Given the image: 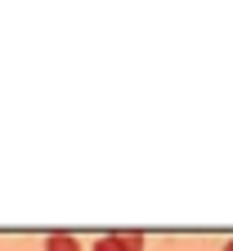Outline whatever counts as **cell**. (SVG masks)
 <instances>
[{"mask_svg":"<svg viewBox=\"0 0 233 251\" xmlns=\"http://www.w3.org/2000/svg\"><path fill=\"white\" fill-rule=\"evenodd\" d=\"M117 242H121V251H144V233H135V229L117 233Z\"/></svg>","mask_w":233,"mask_h":251,"instance_id":"cell-2","label":"cell"},{"mask_svg":"<svg viewBox=\"0 0 233 251\" xmlns=\"http://www.w3.org/2000/svg\"><path fill=\"white\" fill-rule=\"evenodd\" d=\"M45 251H81V238H77V233H63V229H54V233L45 238Z\"/></svg>","mask_w":233,"mask_h":251,"instance_id":"cell-1","label":"cell"},{"mask_svg":"<svg viewBox=\"0 0 233 251\" xmlns=\"http://www.w3.org/2000/svg\"><path fill=\"white\" fill-rule=\"evenodd\" d=\"M90 251H121V242H117V233H104V238H94Z\"/></svg>","mask_w":233,"mask_h":251,"instance_id":"cell-3","label":"cell"},{"mask_svg":"<svg viewBox=\"0 0 233 251\" xmlns=\"http://www.w3.org/2000/svg\"><path fill=\"white\" fill-rule=\"evenodd\" d=\"M220 251H233V238H229V242H224V247H220Z\"/></svg>","mask_w":233,"mask_h":251,"instance_id":"cell-4","label":"cell"}]
</instances>
